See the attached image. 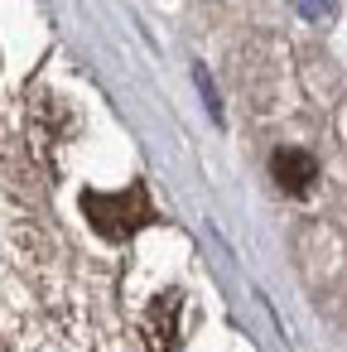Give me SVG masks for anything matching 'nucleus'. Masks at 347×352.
<instances>
[{
    "instance_id": "f257e3e1",
    "label": "nucleus",
    "mask_w": 347,
    "mask_h": 352,
    "mask_svg": "<svg viewBox=\"0 0 347 352\" xmlns=\"http://www.w3.org/2000/svg\"><path fill=\"white\" fill-rule=\"evenodd\" d=\"M82 208H87V217H92V227L102 236H131L150 217V203H145L140 188H131V193H92Z\"/></svg>"
},
{
    "instance_id": "f03ea898",
    "label": "nucleus",
    "mask_w": 347,
    "mask_h": 352,
    "mask_svg": "<svg viewBox=\"0 0 347 352\" xmlns=\"http://www.w3.org/2000/svg\"><path fill=\"white\" fill-rule=\"evenodd\" d=\"M270 174H275V184H280L284 193H309L313 179H318V164H313V155H304V150H275Z\"/></svg>"
},
{
    "instance_id": "7ed1b4c3",
    "label": "nucleus",
    "mask_w": 347,
    "mask_h": 352,
    "mask_svg": "<svg viewBox=\"0 0 347 352\" xmlns=\"http://www.w3.org/2000/svg\"><path fill=\"white\" fill-rule=\"evenodd\" d=\"M299 10H304L309 20H323V15H328V6H323V0H299Z\"/></svg>"
}]
</instances>
